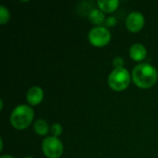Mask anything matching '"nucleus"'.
Listing matches in <instances>:
<instances>
[{"instance_id":"16","label":"nucleus","mask_w":158,"mask_h":158,"mask_svg":"<svg viewBox=\"0 0 158 158\" xmlns=\"http://www.w3.org/2000/svg\"><path fill=\"white\" fill-rule=\"evenodd\" d=\"M0 158H14L13 156H9V155H4V156H2Z\"/></svg>"},{"instance_id":"13","label":"nucleus","mask_w":158,"mask_h":158,"mask_svg":"<svg viewBox=\"0 0 158 158\" xmlns=\"http://www.w3.org/2000/svg\"><path fill=\"white\" fill-rule=\"evenodd\" d=\"M62 131H63V129H62V126L59 124V123H55L52 125L51 127V133L54 137H58L62 134Z\"/></svg>"},{"instance_id":"8","label":"nucleus","mask_w":158,"mask_h":158,"mask_svg":"<svg viewBox=\"0 0 158 158\" xmlns=\"http://www.w3.org/2000/svg\"><path fill=\"white\" fill-rule=\"evenodd\" d=\"M130 56L134 61H142L147 56V50L142 44H134L130 49Z\"/></svg>"},{"instance_id":"1","label":"nucleus","mask_w":158,"mask_h":158,"mask_svg":"<svg viewBox=\"0 0 158 158\" xmlns=\"http://www.w3.org/2000/svg\"><path fill=\"white\" fill-rule=\"evenodd\" d=\"M131 78L136 86L142 89H148L156 83L158 72L151 64L141 63L133 69Z\"/></svg>"},{"instance_id":"17","label":"nucleus","mask_w":158,"mask_h":158,"mask_svg":"<svg viewBox=\"0 0 158 158\" xmlns=\"http://www.w3.org/2000/svg\"><path fill=\"white\" fill-rule=\"evenodd\" d=\"M0 143H1V148H0V151H2V150H3V146H4V144H3V140H2V139H0Z\"/></svg>"},{"instance_id":"12","label":"nucleus","mask_w":158,"mask_h":158,"mask_svg":"<svg viewBox=\"0 0 158 158\" xmlns=\"http://www.w3.org/2000/svg\"><path fill=\"white\" fill-rule=\"evenodd\" d=\"M10 18V13L9 10L3 5L0 6V24L4 25L7 23Z\"/></svg>"},{"instance_id":"6","label":"nucleus","mask_w":158,"mask_h":158,"mask_svg":"<svg viewBox=\"0 0 158 158\" xmlns=\"http://www.w3.org/2000/svg\"><path fill=\"white\" fill-rule=\"evenodd\" d=\"M144 25V17L141 12H131L126 19V27L131 32L140 31Z\"/></svg>"},{"instance_id":"3","label":"nucleus","mask_w":158,"mask_h":158,"mask_svg":"<svg viewBox=\"0 0 158 158\" xmlns=\"http://www.w3.org/2000/svg\"><path fill=\"white\" fill-rule=\"evenodd\" d=\"M107 82L113 91L122 92L126 90L131 83V74L124 68L115 69L109 74Z\"/></svg>"},{"instance_id":"7","label":"nucleus","mask_w":158,"mask_h":158,"mask_svg":"<svg viewBox=\"0 0 158 158\" xmlns=\"http://www.w3.org/2000/svg\"><path fill=\"white\" fill-rule=\"evenodd\" d=\"M26 98L31 106H37L44 99V91L39 86H33L28 90Z\"/></svg>"},{"instance_id":"2","label":"nucleus","mask_w":158,"mask_h":158,"mask_svg":"<svg viewBox=\"0 0 158 158\" xmlns=\"http://www.w3.org/2000/svg\"><path fill=\"white\" fill-rule=\"evenodd\" d=\"M34 113L31 107L26 105L18 106L10 115V123L17 130L27 129L32 122Z\"/></svg>"},{"instance_id":"11","label":"nucleus","mask_w":158,"mask_h":158,"mask_svg":"<svg viewBox=\"0 0 158 158\" xmlns=\"http://www.w3.org/2000/svg\"><path fill=\"white\" fill-rule=\"evenodd\" d=\"M89 19L94 24L101 25L105 20V15H104V12L101 9L94 8V9L91 10V12L89 14Z\"/></svg>"},{"instance_id":"9","label":"nucleus","mask_w":158,"mask_h":158,"mask_svg":"<svg viewBox=\"0 0 158 158\" xmlns=\"http://www.w3.org/2000/svg\"><path fill=\"white\" fill-rule=\"evenodd\" d=\"M97 5L103 12L110 13V12L115 11L118 8L119 5V1L118 0H98Z\"/></svg>"},{"instance_id":"19","label":"nucleus","mask_w":158,"mask_h":158,"mask_svg":"<svg viewBox=\"0 0 158 158\" xmlns=\"http://www.w3.org/2000/svg\"><path fill=\"white\" fill-rule=\"evenodd\" d=\"M24 158H33V157H31V156H26V157H24Z\"/></svg>"},{"instance_id":"18","label":"nucleus","mask_w":158,"mask_h":158,"mask_svg":"<svg viewBox=\"0 0 158 158\" xmlns=\"http://www.w3.org/2000/svg\"><path fill=\"white\" fill-rule=\"evenodd\" d=\"M3 105H4V104H3V100L1 99V100H0V106H1V110L3 109Z\"/></svg>"},{"instance_id":"10","label":"nucleus","mask_w":158,"mask_h":158,"mask_svg":"<svg viewBox=\"0 0 158 158\" xmlns=\"http://www.w3.org/2000/svg\"><path fill=\"white\" fill-rule=\"evenodd\" d=\"M33 129H34V131L38 135H41V136L46 135L49 131V126H48L47 122L42 118L38 119L34 122Z\"/></svg>"},{"instance_id":"14","label":"nucleus","mask_w":158,"mask_h":158,"mask_svg":"<svg viewBox=\"0 0 158 158\" xmlns=\"http://www.w3.org/2000/svg\"><path fill=\"white\" fill-rule=\"evenodd\" d=\"M123 65H124V60H123V58L120 57V56L116 57V58L113 60V66L115 67V69L123 68Z\"/></svg>"},{"instance_id":"4","label":"nucleus","mask_w":158,"mask_h":158,"mask_svg":"<svg viewBox=\"0 0 158 158\" xmlns=\"http://www.w3.org/2000/svg\"><path fill=\"white\" fill-rule=\"evenodd\" d=\"M44 155L48 158H59L63 154V144L61 141L54 136L46 137L42 143Z\"/></svg>"},{"instance_id":"5","label":"nucleus","mask_w":158,"mask_h":158,"mask_svg":"<svg viewBox=\"0 0 158 158\" xmlns=\"http://www.w3.org/2000/svg\"><path fill=\"white\" fill-rule=\"evenodd\" d=\"M89 42L96 47H103L108 44L111 40L110 31L102 26H96L93 28L88 34Z\"/></svg>"},{"instance_id":"15","label":"nucleus","mask_w":158,"mask_h":158,"mask_svg":"<svg viewBox=\"0 0 158 158\" xmlns=\"http://www.w3.org/2000/svg\"><path fill=\"white\" fill-rule=\"evenodd\" d=\"M116 23H117V19L115 17H108L105 21V24L106 26H109V27L116 25Z\"/></svg>"}]
</instances>
